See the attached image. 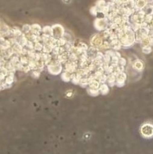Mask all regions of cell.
Listing matches in <instances>:
<instances>
[{"label": "cell", "instance_id": "obj_1", "mask_svg": "<svg viewBox=\"0 0 153 154\" xmlns=\"http://www.w3.org/2000/svg\"><path fill=\"white\" fill-rule=\"evenodd\" d=\"M117 35L118 39L122 44V47L124 48H130L136 42L135 32L131 28L125 30H121L117 33Z\"/></svg>", "mask_w": 153, "mask_h": 154}, {"label": "cell", "instance_id": "obj_2", "mask_svg": "<svg viewBox=\"0 0 153 154\" xmlns=\"http://www.w3.org/2000/svg\"><path fill=\"white\" fill-rule=\"evenodd\" d=\"M47 71L53 75H58L62 73L63 65L57 60L53 59V60L47 66Z\"/></svg>", "mask_w": 153, "mask_h": 154}, {"label": "cell", "instance_id": "obj_3", "mask_svg": "<svg viewBox=\"0 0 153 154\" xmlns=\"http://www.w3.org/2000/svg\"><path fill=\"white\" fill-rule=\"evenodd\" d=\"M111 22L107 19L105 18H97L94 21V28L98 31H103L105 30L108 29V26L111 24Z\"/></svg>", "mask_w": 153, "mask_h": 154}, {"label": "cell", "instance_id": "obj_4", "mask_svg": "<svg viewBox=\"0 0 153 154\" xmlns=\"http://www.w3.org/2000/svg\"><path fill=\"white\" fill-rule=\"evenodd\" d=\"M140 134L146 139L153 137V125L150 122H146L140 127Z\"/></svg>", "mask_w": 153, "mask_h": 154}, {"label": "cell", "instance_id": "obj_5", "mask_svg": "<svg viewBox=\"0 0 153 154\" xmlns=\"http://www.w3.org/2000/svg\"><path fill=\"white\" fill-rule=\"evenodd\" d=\"M150 29L149 28L141 27L137 31H135V41L138 43H140L143 39L148 37L149 34Z\"/></svg>", "mask_w": 153, "mask_h": 154}, {"label": "cell", "instance_id": "obj_6", "mask_svg": "<svg viewBox=\"0 0 153 154\" xmlns=\"http://www.w3.org/2000/svg\"><path fill=\"white\" fill-rule=\"evenodd\" d=\"M103 41L104 40L102 36H101V34H96L91 37V40H90V45H91V46H94L99 48L102 45Z\"/></svg>", "mask_w": 153, "mask_h": 154}, {"label": "cell", "instance_id": "obj_7", "mask_svg": "<svg viewBox=\"0 0 153 154\" xmlns=\"http://www.w3.org/2000/svg\"><path fill=\"white\" fill-rule=\"evenodd\" d=\"M53 37L56 39H60L63 37L65 30L61 25L56 24L53 26Z\"/></svg>", "mask_w": 153, "mask_h": 154}, {"label": "cell", "instance_id": "obj_8", "mask_svg": "<svg viewBox=\"0 0 153 154\" xmlns=\"http://www.w3.org/2000/svg\"><path fill=\"white\" fill-rule=\"evenodd\" d=\"M78 68V61L76 62H72V61L68 60L65 64H64V70L67 72H70V73H74L76 72L77 69Z\"/></svg>", "mask_w": 153, "mask_h": 154}, {"label": "cell", "instance_id": "obj_9", "mask_svg": "<svg viewBox=\"0 0 153 154\" xmlns=\"http://www.w3.org/2000/svg\"><path fill=\"white\" fill-rule=\"evenodd\" d=\"M126 79H127V75H126L125 72H122L120 75H118L116 76V86H118V87H123V86H125Z\"/></svg>", "mask_w": 153, "mask_h": 154}, {"label": "cell", "instance_id": "obj_10", "mask_svg": "<svg viewBox=\"0 0 153 154\" xmlns=\"http://www.w3.org/2000/svg\"><path fill=\"white\" fill-rule=\"evenodd\" d=\"M14 54V52L11 47L9 48H7V49L0 51V55L2 57H4L5 60H10V58Z\"/></svg>", "mask_w": 153, "mask_h": 154}, {"label": "cell", "instance_id": "obj_11", "mask_svg": "<svg viewBox=\"0 0 153 154\" xmlns=\"http://www.w3.org/2000/svg\"><path fill=\"white\" fill-rule=\"evenodd\" d=\"M132 68L135 70L138 71V72H142L144 69V63H143V61L141 60H136L132 64Z\"/></svg>", "mask_w": 153, "mask_h": 154}, {"label": "cell", "instance_id": "obj_12", "mask_svg": "<svg viewBox=\"0 0 153 154\" xmlns=\"http://www.w3.org/2000/svg\"><path fill=\"white\" fill-rule=\"evenodd\" d=\"M69 54H70V53L67 52V51H65V52L62 53V54H58V55L56 57V60L58 62L61 63L62 65H64V64L68 61Z\"/></svg>", "mask_w": 153, "mask_h": 154}, {"label": "cell", "instance_id": "obj_13", "mask_svg": "<svg viewBox=\"0 0 153 154\" xmlns=\"http://www.w3.org/2000/svg\"><path fill=\"white\" fill-rule=\"evenodd\" d=\"M110 44H111V49L114 50V51H119L120 49L123 48L122 44H121L120 41L119 39H116V40H113L111 41H109Z\"/></svg>", "mask_w": 153, "mask_h": 154}, {"label": "cell", "instance_id": "obj_14", "mask_svg": "<svg viewBox=\"0 0 153 154\" xmlns=\"http://www.w3.org/2000/svg\"><path fill=\"white\" fill-rule=\"evenodd\" d=\"M147 4V0H135V10H143Z\"/></svg>", "mask_w": 153, "mask_h": 154}, {"label": "cell", "instance_id": "obj_15", "mask_svg": "<svg viewBox=\"0 0 153 154\" xmlns=\"http://www.w3.org/2000/svg\"><path fill=\"white\" fill-rule=\"evenodd\" d=\"M53 56L51 54H49V53H43L42 52V60L43 61V63H45L46 66H48V64L53 60Z\"/></svg>", "mask_w": 153, "mask_h": 154}, {"label": "cell", "instance_id": "obj_16", "mask_svg": "<svg viewBox=\"0 0 153 154\" xmlns=\"http://www.w3.org/2000/svg\"><path fill=\"white\" fill-rule=\"evenodd\" d=\"M116 76H115L113 74H111V75H108L107 77V84L109 86H114L116 85Z\"/></svg>", "mask_w": 153, "mask_h": 154}, {"label": "cell", "instance_id": "obj_17", "mask_svg": "<svg viewBox=\"0 0 153 154\" xmlns=\"http://www.w3.org/2000/svg\"><path fill=\"white\" fill-rule=\"evenodd\" d=\"M82 78V77L77 72H74L72 74V77H71V82L74 84H79L80 81Z\"/></svg>", "mask_w": 153, "mask_h": 154}, {"label": "cell", "instance_id": "obj_18", "mask_svg": "<svg viewBox=\"0 0 153 154\" xmlns=\"http://www.w3.org/2000/svg\"><path fill=\"white\" fill-rule=\"evenodd\" d=\"M42 28L41 26L39 24H33L31 25V31L33 34H37V35H40L42 34Z\"/></svg>", "mask_w": 153, "mask_h": 154}, {"label": "cell", "instance_id": "obj_19", "mask_svg": "<svg viewBox=\"0 0 153 154\" xmlns=\"http://www.w3.org/2000/svg\"><path fill=\"white\" fill-rule=\"evenodd\" d=\"M11 48H12V49H13L14 54H20V55H21L23 46H22L20 43H18V42H16V43H14V45H12Z\"/></svg>", "mask_w": 153, "mask_h": 154}, {"label": "cell", "instance_id": "obj_20", "mask_svg": "<svg viewBox=\"0 0 153 154\" xmlns=\"http://www.w3.org/2000/svg\"><path fill=\"white\" fill-rule=\"evenodd\" d=\"M42 33L49 36V37H53V26H46L42 28Z\"/></svg>", "mask_w": 153, "mask_h": 154}, {"label": "cell", "instance_id": "obj_21", "mask_svg": "<svg viewBox=\"0 0 153 154\" xmlns=\"http://www.w3.org/2000/svg\"><path fill=\"white\" fill-rule=\"evenodd\" d=\"M71 77H72V73L67 72V71L65 70L61 73V79H62V81H64V82H69V81H71Z\"/></svg>", "mask_w": 153, "mask_h": 154}, {"label": "cell", "instance_id": "obj_22", "mask_svg": "<svg viewBox=\"0 0 153 154\" xmlns=\"http://www.w3.org/2000/svg\"><path fill=\"white\" fill-rule=\"evenodd\" d=\"M16 38H17V42H18V43H20V45H22V46H23V47L26 46V43H27V42H28V40L27 37H26V34H23V35H21V36H20V37H16Z\"/></svg>", "mask_w": 153, "mask_h": 154}, {"label": "cell", "instance_id": "obj_23", "mask_svg": "<svg viewBox=\"0 0 153 154\" xmlns=\"http://www.w3.org/2000/svg\"><path fill=\"white\" fill-rule=\"evenodd\" d=\"M4 67L8 71V72H14V73H15L16 71H17L15 66H14V64L12 63L10 60L6 61V63H5V65H4Z\"/></svg>", "mask_w": 153, "mask_h": 154}, {"label": "cell", "instance_id": "obj_24", "mask_svg": "<svg viewBox=\"0 0 153 154\" xmlns=\"http://www.w3.org/2000/svg\"><path fill=\"white\" fill-rule=\"evenodd\" d=\"M99 90L100 92V94H102V95H107L109 92V86L107 84H101L100 86H99Z\"/></svg>", "mask_w": 153, "mask_h": 154}, {"label": "cell", "instance_id": "obj_25", "mask_svg": "<svg viewBox=\"0 0 153 154\" xmlns=\"http://www.w3.org/2000/svg\"><path fill=\"white\" fill-rule=\"evenodd\" d=\"M87 92L89 94V95H91L92 97H97L100 94V92H99V89H92V88L90 87L87 88Z\"/></svg>", "mask_w": 153, "mask_h": 154}, {"label": "cell", "instance_id": "obj_26", "mask_svg": "<svg viewBox=\"0 0 153 154\" xmlns=\"http://www.w3.org/2000/svg\"><path fill=\"white\" fill-rule=\"evenodd\" d=\"M107 5V2L105 0H98L96 2L95 6L97 8V9L99 10V12L101 11L102 10L103 8H105Z\"/></svg>", "mask_w": 153, "mask_h": 154}, {"label": "cell", "instance_id": "obj_27", "mask_svg": "<svg viewBox=\"0 0 153 154\" xmlns=\"http://www.w3.org/2000/svg\"><path fill=\"white\" fill-rule=\"evenodd\" d=\"M152 39H151V37H149V36H148V37L143 39L140 44L141 45V46L143 47L146 46V45H152Z\"/></svg>", "mask_w": 153, "mask_h": 154}, {"label": "cell", "instance_id": "obj_28", "mask_svg": "<svg viewBox=\"0 0 153 154\" xmlns=\"http://www.w3.org/2000/svg\"><path fill=\"white\" fill-rule=\"evenodd\" d=\"M99 51H102V50H105V51H107V50L108 49H111V44H110V42L108 41V40H104L103 43H102V45L99 47Z\"/></svg>", "mask_w": 153, "mask_h": 154}, {"label": "cell", "instance_id": "obj_29", "mask_svg": "<svg viewBox=\"0 0 153 154\" xmlns=\"http://www.w3.org/2000/svg\"><path fill=\"white\" fill-rule=\"evenodd\" d=\"M124 71H125V67L121 66L118 65L117 66H116L114 69H113V73H112V74H113L115 76H117L118 75H120V73L123 72Z\"/></svg>", "mask_w": 153, "mask_h": 154}, {"label": "cell", "instance_id": "obj_30", "mask_svg": "<svg viewBox=\"0 0 153 154\" xmlns=\"http://www.w3.org/2000/svg\"><path fill=\"white\" fill-rule=\"evenodd\" d=\"M101 84L99 82L98 80H93L91 83L89 84V86L88 87L90 88H92V89H99V86H100Z\"/></svg>", "mask_w": 153, "mask_h": 154}, {"label": "cell", "instance_id": "obj_31", "mask_svg": "<svg viewBox=\"0 0 153 154\" xmlns=\"http://www.w3.org/2000/svg\"><path fill=\"white\" fill-rule=\"evenodd\" d=\"M12 30H13V35L14 37H19L23 34L22 30H20L18 27H16V26L12 27Z\"/></svg>", "mask_w": 153, "mask_h": 154}, {"label": "cell", "instance_id": "obj_32", "mask_svg": "<svg viewBox=\"0 0 153 154\" xmlns=\"http://www.w3.org/2000/svg\"><path fill=\"white\" fill-rule=\"evenodd\" d=\"M54 47L51 45H49V44H43V51L42 52L43 53H52L53 51V49Z\"/></svg>", "mask_w": 153, "mask_h": 154}, {"label": "cell", "instance_id": "obj_33", "mask_svg": "<svg viewBox=\"0 0 153 154\" xmlns=\"http://www.w3.org/2000/svg\"><path fill=\"white\" fill-rule=\"evenodd\" d=\"M43 43L42 42H35L34 43V49L36 51H38V52H41L43 51Z\"/></svg>", "mask_w": 153, "mask_h": 154}, {"label": "cell", "instance_id": "obj_34", "mask_svg": "<svg viewBox=\"0 0 153 154\" xmlns=\"http://www.w3.org/2000/svg\"><path fill=\"white\" fill-rule=\"evenodd\" d=\"M152 45H146L142 47V52L145 54H149L152 52Z\"/></svg>", "mask_w": 153, "mask_h": 154}, {"label": "cell", "instance_id": "obj_35", "mask_svg": "<svg viewBox=\"0 0 153 154\" xmlns=\"http://www.w3.org/2000/svg\"><path fill=\"white\" fill-rule=\"evenodd\" d=\"M22 31H23V34H28V33H30L31 31V26L28 24L23 25V28H22Z\"/></svg>", "mask_w": 153, "mask_h": 154}, {"label": "cell", "instance_id": "obj_36", "mask_svg": "<svg viewBox=\"0 0 153 154\" xmlns=\"http://www.w3.org/2000/svg\"><path fill=\"white\" fill-rule=\"evenodd\" d=\"M20 62L23 64L24 66L28 65L29 63V57L27 55H20Z\"/></svg>", "mask_w": 153, "mask_h": 154}, {"label": "cell", "instance_id": "obj_37", "mask_svg": "<svg viewBox=\"0 0 153 154\" xmlns=\"http://www.w3.org/2000/svg\"><path fill=\"white\" fill-rule=\"evenodd\" d=\"M46 66L45 63H43V61L42 60H40L37 61V70L40 71V72L43 70L44 67Z\"/></svg>", "mask_w": 153, "mask_h": 154}, {"label": "cell", "instance_id": "obj_38", "mask_svg": "<svg viewBox=\"0 0 153 154\" xmlns=\"http://www.w3.org/2000/svg\"><path fill=\"white\" fill-rule=\"evenodd\" d=\"M112 23H114L116 25H120L123 23V19H122V16L120 15H116V17H114L113 20H112Z\"/></svg>", "mask_w": 153, "mask_h": 154}, {"label": "cell", "instance_id": "obj_39", "mask_svg": "<svg viewBox=\"0 0 153 154\" xmlns=\"http://www.w3.org/2000/svg\"><path fill=\"white\" fill-rule=\"evenodd\" d=\"M107 77H108V75H106V74H102V75H100V77H99V78H98V81H99V82L101 84H106L107 82Z\"/></svg>", "mask_w": 153, "mask_h": 154}, {"label": "cell", "instance_id": "obj_40", "mask_svg": "<svg viewBox=\"0 0 153 154\" xmlns=\"http://www.w3.org/2000/svg\"><path fill=\"white\" fill-rule=\"evenodd\" d=\"M153 20V15L152 14H146L144 17V22L147 23L148 24H150L152 23Z\"/></svg>", "mask_w": 153, "mask_h": 154}, {"label": "cell", "instance_id": "obj_41", "mask_svg": "<svg viewBox=\"0 0 153 154\" xmlns=\"http://www.w3.org/2000/svg\"><path fill=\"white\" fill-rule=\"evenodd\" d=\"M66 43H67V41L63 37L60 39H57V46H64Z\"/></svg>", "mask_w": 153, "mask_h": 154}, {"label": "cell", "instance_id": "obj_42", "mask_svg": "<svg viewBox=\"0 0 153 154\" xmlns=\"http://www.w3.org/2000/svg\"><path fill=\"white\" fill-rule=\"evenodd\" d=\"M40 73H41V72H40V71H38V70H33V71H31V76H32L34 78H35V79H37V78H40Z\"/></svg>", "mask_w": 153, "mask_h": 154}, {"label": "cell", "instance_id": "obj_43", "mask_svg": "<svg viewBox=\"0 0 153 154\" xmlns=\"http://www.w3.org/2000/svg\"><path fill=\"white\" fill-rule=\"evenodd\" d=\"M126 64H127V60H126V58L125 57H121L119 59L118 65L121 66L125 67L126 66Z\"/></svg>", "mask_w": 153, "mask_h": 154}, {"label": "cell", "instance_id": "obj_44", "mask_svg": "<svg viewBox=\"0 0 153 154\" xmlns=\"http://www.w3.org/2000/svg\"><path fill=\"white\" fill-rule=\"evenodd\" d=\"M63 38H64L67 42H72V37H71V35L69 34V33H67V32L64 33V36H63Z\"/></svg>", "mask_w": 153, "mask_h": 154}, {"label": "cell", "instance_id": "obj_45", "mask_svg": "<svg viewBox=\"0 0 153 154\" xmlns=\"http://www.w3.org/2000/svg\"><path fill=\"white\" fill-rule=\"evenodd\" d=\"M34 42L31 41V40H28L27 43H26V45L25 47H26L28 50H30V49H34Z\"/></svg>", "mask_w": 153, "mask_h": 154}, {"label": "cell", "instance_id": "obj_46", "mask_svg": "<svg viewBox=\"0 0 153 154\" xmlns=\"http://www.w3.org/2000/svg\"><path fill=\"white\" fill-rule=\"evenodd\" d=\"M90 12H91V14H92L93 16H95V17H97L98 13H99V10H98L97 8L96 7V6H94V7H92L91 8Z\"/></svg>", "mask_w": 153, "mask_h": 154}, {"label": "cell", "instance_id": "obj_47", "mask_svg": "<svg viewBox=\"0 0 153 154\" xmlns=\"http://www.w3.org/2000/svg\"><path fill=\"white\" fill-rule=\"evenodd\" d=\"M30 71H31V68H30L29 66H28V65L24 66V67H23V72H24V73H28Z\"/></svg>", "mask_w": 153, "mask_h": 154}, {"label": "cell", "instance_id": "obj_48", "mask_svg": "<svg viewBox=\"0 0 153 154\" xmlns=\"http://www.w3.org/2000/svg\"><path fill=\"white\" fill-rule=\"evenodd\" d=\"M138 57H136L135 55H131L130 57H129V62H130V63H133L134 62H135L136 60H138Z\"/></svg>", "mask_w": 153, "mask_h": 154}, {"label": "cell", "instance_id": "obj_49", "mask_svg": "<svg viewBox=\"0 0 153 154\" xmlns=\"http://www.w3.org/2000/svg\"><path fill=\"white\" fill-rule=\"evenodd\" d=\"M66 96H67V98H72L73 96V92L72 90H68L66 93Z\"/></svg>", "mask_w": 153, "mask_h": 154}, {"label": "cell", "instance_id": "obj_50", "mask_svg": "<svg viewBox=\"0 0 153 154\" xmlns=\"http://www.w3.org/2000/svg\"><path fill=\"white\" fill-rule=\"evenodd\" d=\"M63 2H64V3H66V4H69V3H70L71 0H62Z\"/></svg>", "mask_w": 153, "mask_h": 154}, {"label": "cell", "instance_id": "obj_51", "mask_svg": "<svg viewBox=\"0 0 153 154\" xmlns=\"http://www.w3.org/2000/svg\"><path fill=\"white\" fill-rule=\"evenodd\" d=\"M3 24H4V23H2V21H0V31H1V30H2V28Z\"/></svg>", "mask_w": 153, "mask_h": 154}, {"label": "cell", "instance_id": "obj_52", "mask_svg": "<svg viewBox=\"0 0 153 154\" xmlns=\"http://www.w3.org/2000/svg\"><path fill=\"white\" fill-rule=\"evenodd\" d=\"M111 2H116V0H111Z\"/></svg>", "mask_w": 153, "mask_h": 154}]
</instances>
